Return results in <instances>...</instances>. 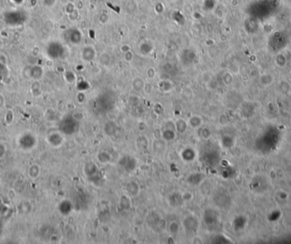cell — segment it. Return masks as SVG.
Here are the masks:
<instances>
[{
	"instance_id": "6da1fadb",
	"label": "cell",
	"mask_w": 291,
	"mask_h": 244,
	"mask_svg": "<svg viewBox=\"0 0 291 244\" xmlns=\"http://www.w3.org/2000/svg\"><path fill=\"white\" fill-rule=\"evenodd\" d=\"M84 173L90 182L97 184L101 180L100 171L94 162H88L84 166Z\"/></svg>"
},
{
	"instance_id": "7a4b0ae2",
	"label": "cell",
	"mask_w": 291,
	"mask_h": 244,
	"mask_svg": "<svg viewBox=\"0 0 291 244\" xmlns=\"http://www.w3.org/2000/svg\"><path fill=\"white\" fill-rule=\"evenodd\" d=\"M118 163L124 171H126L129 173L135 171V169L137 167V161L135 158H134L132 156H129V155L123 156L118 161Z\"/></svg>"
},
{
	"instance_id": "3957f363",
	"label": "cell",
	"mask_w": 291,
	"mask_h": 244,
	"mask_svg": "<svg viewBox=\"0 0 291 244\" xmlns=\"http://www.w3.org/2000/svg\"><path fill=\"white\" fill-rule=\"evenodd\" d=\"M183 225L185 227L186 231H187L188 233H192L197 231L199 228V221L198 218L194 217L192 215H189L186 218L183 222Z\"/></svg>"
},
{
	"instance_id": "277c9868",
	"label": "cell",
	"mask_w": 291,
	"mask_h": 244,
	"mask_svg": "<svg viewBox=\"0 0 291 244\" xmlns=\"http://www.w3.org/2000/svg\"><path fill=\"white\" fill-rule=\"evenodd\" d=\"M181 156L182 158V160H185L186 162H190V161H192L196 157V152L194 149H191V148H186L185 149L181 151Z\"/></svg>"
},
{
	"instance_id": "5b68a950",
	"label": "cell",
	"mask_w": 291,
	"mask_h": 244,
	"mask_svg": "<svg viewBox=\"0 0 291 244\" xmlns=\"http://www.w3.org/2000/svg\"><path fill=\"white\" fill-rule=\"evenodd\" d=\"M82 57L83 59L86 62H90L92 61L93 59L95 57V51L93 47L91 46H88V47H85L83 50V52H82Z\"/></svg>"
},
{
	"instance_id": "8992f818",
	"label": "cell",
	"mask_w": 291,
	"mask_h": 244,
	"mask_svg": "<svg viewBox=\"0 0 291 244\" xmlns=\"http://www.w3.org/2000/svg\"><path fill=\"white\" fill-rule=\"evenodd\" d=\"M203 179V176L202 173H193L192 174H190L188 177H187V182L189 183L190 184H192V185H198L200 183L202 182V180Z\"/></svg>"
},
{
	"instance_id": "52a82bcc",
	"label": "cell",
	"mask_w": 291,
	"mask_h": 244,
	"mask_svg": "<svg viewBox=\"0 0 291 244\" xmlns=\"http://www.w3.org/2000/svg\"><path fill=\"white\" fill-rule=\"evenodd\" d=\"M183 201L184 200H183L182 195L179 194L178 192H174L169 197V201L173 207H177V206L181 205Z\"/></svg>"
},
{
	"instance_id": "ba28073f",
	"label": "cell",
	"mask_w": 291,
	"mask_h": 244,
	"mask_svg": "<svg viewBox=\"0 0 291 244\" xmlns=\"http://www.w3.org/2000/svg\"><path fill=\"white\" fill-rule=\"evenodd\" d=\"M126 191L130 196H136L140 192V188L135 182H129L126 186Z\"/></svg>"
},
{
	"instance_id": "9c48e42d",
	"label": "cell",
	"mask_w": 291,
	"mask_h": 244,
	"mask_svg": "<svg viewBox=\"0 0 291 244\" xmlns=\"http://www.w3.org/2000/svg\"><path fill=\"white\" fill-rule=\"evenodd\" d=\"M97 158L98 160L102 163V164H105V163H108L111 160H112V155L109 152L107 151H101L98 155H97Z\"/></svg>"
},
{
	"instance_id": "30bf717a",
	"label": "cell",
	"mask_w": 291,
	"mask_h": 244,
	"mask_svg": "<svg viewBox=\"0 0 291 244\" xmlns=\"http://www.w3.org/2000/svg\"><path fill=\"white\" fill-rule=\"evenodd\" d=\"M104 131L106 132V133L107 135H109V136H112V135H113L116 133L117 132V125L115 124L114 122H112V121H109V122H107L106 125H105V126H104Z\"/></svg>"
},
{
	"instance_id": "8fae6325",
	"label": "cell",
	"mask_w": 291,
	"mask_h": 244,
	"mask_svg": "<svg viewBox=\"0 0 291 244\" xmlns=\"http://www.w3.org/2000/svg\"><path fill=\"white\" fill-rule=\"evenodd\" d=\"M188 123H189V125L192 127H193V128H199V127L201 126V125H202V119H201V117H199V116H192L189 119Z\"/></svg>"
},
{
	"instance_id": "7c38bea8",
	"label": "cell",
	"mask_w": 291,
	"mask_h": 244,
	"mask_svg": "<svg viewBox=\"0 0 291 244\" xmlns=\"http://www.w3.org/2000/svg\"><path fill=\"white\" fill-rule=\"evenodd\" d=\"M136 145L138 149H145L148 147V140L146 139L145 136H141V137L137 138Z\"/></svg>"
},
{
	"instance_id": "4fadbf2b",
	"label": "cell",
	"mask_w": 291,
	"mask_h": 244,
	"mask_svg": "<svg viewBox=\"0 0 291 244\" xmlns=\"http://www.w3.org/2000/svg\"><path fill=\"white\" fill-rule=\"evenodd\" d=\"M187 128V123L186 121L183 120V119H180V120H177V122L176 123V129L178 132L184 133L186 132V130Z\"/></svg>"
},
{
	"instance_id": "5bb4252c",
	"label": "cell",
	"mask_w": 291,
	"mask_h": 244,
	"mask_svg": "<svg viewBox=\"0 0 291 244\" xmlns=\"http://www.w3.org/2000/svg\"><path fill=\"white\" fill-rule=\"evenodd\" d=\"M162 137H163L166 141H171L173 140L175 137H176V134L175 132L173 131V129L170 128H166L163 132H162Z\"/></svg>"
},
{
	"instance_id": "9a60e30c",
	"label": "cell",
	"mask_w": 291,
	"mask_h": 244,
	"mask_svg": "<svg viewBox=\"0 0 291 244\" xmlns=\"http://www.w3.org/2000/svg\"><path fill=\"white\" fill-rule=\"evenodd\" d=\"M145 82H144V80H142L141 78L140 77H137L135 79H134L132 82V85L134 89H135L136 91H141L142 89H144V86H145Z\"/></svg>"
},
{
	"instance_id": "2e32d148",
	"label": "cell",
	"mask_w": 291,
	"mask_h": 244,
	"mask_svg": "<svg viewBox=\"0 0 291 244\" xmlns=\"http://www.w3.org/2000/svg\"><path fill=\"white\" fill-rule=\"evenodd\" d=\"M130 206V201L126 195L121 196V198L119 200V207L121 209H128Z\"/></svg>"
},
{
	"instance_id": "e0dca14e",
	"label": "cell",
	"mask_w": 291,
	"mask_h": 244,
	"mask_svg": "<svg viewBox=\"0 0 291 244\" xmlns=\"http://www.w3.org/2000/svg\"><path fill=\"white\" fill-rule=\"evenodd\" d=\"M111 62V57L109 54H107L106 52H103V53L100 56V62L102 63V65H105L107 66Z\"/></svg>"
},
{
	"instance_id": "ac0fdd59",
	"label": "cell",
	"mask_w": 291,
	"mask_h": 244,
	"mask_svg": "<svg viewBox=\"0 0 291 244\" xmlns=\"http://www.w3.org/2000/svg\"><path fill=\"white\" fill-rule=\"evenodd\" d=\"M180 231V225L176 221H173L169 225V231L172 234H177Z\"/></svg>"
},
{
	"instance_id": "d6986e66",
	"label": "cell",
	"mask_w": 291,
	"mask_h": 244,
	"mask_svg": "<svg viewBox=\"0 0 291 244\" xmlns=\"http://www.w3.org/2000/svg\"><path fill=\"white\" fill-rule=\"evenodd\" d=\"M210 132L209 131V129L207 128H202L199 131V137L203 138V139H206L209 137Z\"/></svg>"
},
{
	"instance_id": "ffe728a7",
	"label": "cell",
	"mask_w": 291,
	"mask_h": 244,
	"mask_svg": "<svg viewBox=\"0 0 291 244\" xmlns=\"http://www.w3.org/2000/svg\"><path fill=\"white\" fill-rule=\"evenodd\" d=\"M146 75L149 79H153L156 75V71L153 67H149L147 70H146Z\"/></svg>"
},
{
	"instance_id": "44dd1931",
	"label": "cell",
	"mask_w": 291,
	"mask_h": 244,
	"mask_svg": "<svg viewBox=\"0 0 291 244\" xmlns=\"http://www.w3.org/2000/svg\"><path fill=\"white\" fill-rule=\"evenodd\" d=\"M133 57H134V55H133V52L131 50H129L128 52L124 53V60H125L126 62H131L133 60Z\"/></svg>"
},
{
	"instance_id": "7402d4cb",
	"label": "cell",
	"mask_w": 291,
	"mask_h": 244,
	"mask_svg": "<svg viewBox=\"0 0 291 244\" xmlns=\"http://www.w3.org/2000/svg\"><path fill=\"white\" fill-rule=\"evenodd\" d=\"M182 197L184 201H191L192 199V195L191 194V192H186L184 195H182Z\"/></svg>"
},
{
	"instance_id": "603a6c76",
	"label": "cell",
	"mask_w": 291,
	"mask_h": 244,
	"mask_svg": "<svg viewBox=\"0 0 291 244\" xmlns=\"http://www.w3.org/2000/svg\"><path fill=\"white\" fill-rule=\"evenodd\" d=\"M129 50H131V48H130V46H129V44H124V45H122V47H121V51H122V52L126 53V52H128Z\"/></svg>"
},
{
	"instance_id": "cb8c5ba5",
	"label": "cell",
	"mask_w": 291,
	"mask_h": 244,
	"mask_svg": "<svg viewBox=\"0 0 291 244\" xmlns=\"http://www.w3.org/2000/svg\"><path fill=\"white\" fill-rule=\"evenodd\" d=\"M144 90H145V92H146V93H150L151 91H152L151 84H149V83H147V84H145V86H144Z\"/></svg>"
},
{
	"instance_id": "d4e9b609",
	"label": "cell",
	"mask_w": 291,
	"mask_h": 244,
	"mask_svg": "<svg viewBox=\"0 0 291 244\" xmlns=\"http://www.w3.org/2000/svg\"><path fill=\"white\" fill-rule=\"evenodd\" d=\"M227 40H228V36L226 35V33H222V34H221V36H220V40H221V41H222V42H226Z\"/></svg>"
},
{
	"instance_id": "484cf974",
	"label": "cell",
	"mask_w": 291,
	"mask_h": 244,
	"mask_svg": "<svg viewBox=\"0 0 291 244\" xmlns=\"http://www.w3.org/2000/svg\"><path fill=\"white\" fill-rule=\"evenodd\" d=\"M238 5H239L238 0H231V5L232 7H238Z\"/></svg>"
}]
</instances>
